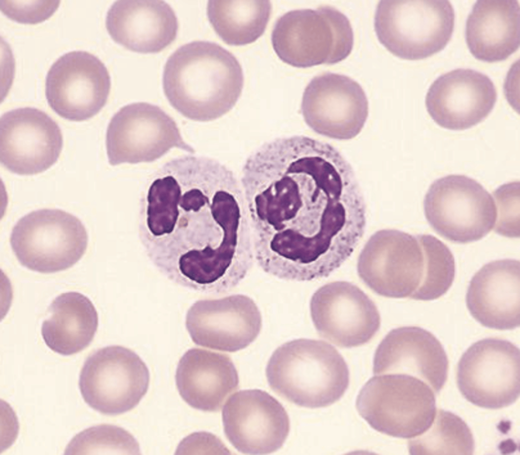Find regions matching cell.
Wrapping results in <instances>:
<instances>
[{
  "mask_svg": "<svg viewBox=\"0 0 520 455\" xmlns=\"http://www.w3.org/2000/svg\"><path fill=\"white\" fill-rule=\"evenodd\" d=\"M520 9L517 1H478L466 23L468 47L477 59L505 60L519 48Z\"/></svg>",
  "mask_w": 520,
  "mask_h": 455,
  "instance_id": "25",
  "label": "cell"
},
{
  "mask_svg": "<svg viewBox=\"0 0 520 455\" xmlns=\"http://www.w3.org/2000/svg\"><path fill=\"white\" fill-rule=\"evenodd\" d=\"M497 98L495 85L486 75L458 68L439 77L430 87L426 106L440 126L453 130L470 128L484 120Z\"/></svg>",
  "mask_w": 520,
  "mask_h": 455,
  "instance_id": "20",
  "label": "cell"
},
{
  "mask_svg": "<svg viewBox=\"0 0 520 455\" xmlns=\"http://www.w3.org/2000/svg\"><path fill=\"white\" fill-rule=\"evenodd\" d=\"M176 382L182 399L190 406L216 411L239 386L234 364L227 355L192 348L180 359Z\"/></svg>",
  "mask_w": 520,
  "mask_h": 455,
  "instance_id": "24",
  "label": "cell"
},
{
  "mask_svg": "<svg viewBox=\"0 0 520 455\" xmlns=\"http://www.w3.org/2000/svg\"><path fill=\"white\" fill-rule=\"evenodd\" d=\"M457 380L463 396L476 406L498 409L511 405L519 396V348L496 338L475 342L460 360Z\"/></svg>",
  "mask_w": 520,
  "mask_h": 455,
  "instance_id": "12",
  "label": "cell"
},
{
  "mask_svg": "<svg viewBox=\"0 0 520 455\" xmlns=\"http://www.w3.org/2000/svg\"><path fill=\"white\" fill-rule=\"evenodd\" d=\"M474 446L472 434L464 421L442 409L436 411L427 430L409 441L410 453L414 454H472Z\"/></svg>",
  "mask_w": 520,
  "mask_h": 455,
  "instance_id": "28",
  "label": "cell"
},
{
  "mask_svg": "<svg viewBox=\"0 0 520 455\" xmlns=\"http://www.w3.org/2000/svg\"><path fill=\"white\" fill-rule=\"evenodd\" d=\"M357 270L362 281L380 295L429 301L447 292L455 264L448 247L432 235L382 229L366 243Z\"/></svg>",
  "mask_w": 520,
  "mask_h": 455,
  "instance_id": "3",
  "label": "cell"
},
{
  "mask_svg": "<svg viewBox=\"0 0 520 455\" xmlns=\"http://www.w3.org/2000/svg\"><path fill=\"white\" fill-rule=\"evenodd\" d=\"M63 145L60 129L45 112L25 107L7 112L0 118V160L20 175L42 172L57 160Z\"/></svg>",
  "mask_w": 520,
  "mask_h": 455,
  "instance_id": "17",
  "label": "cell"
},
{
  "mask_svg": "<svg viewBox=\"0 0 520 455\" xmlns=\"http://www.w3.org/2000/svg\"><path fill=\"white\" fill-rule=\"evenodd\" d=\"M185 324L197 345L235 352L246 347L257 338L262 319L251 298L236 294L196 301L187 312Z\"/></svg>",
  "mask_w": 520,
  "mask_h": 455,
  "instance_id": "19",
  "label": "cell"
},
{
  "mask_svg": "<svg viewBox=\"0 0 520 455\" xmlns=\"http://www.w3.org/2000/svg\"><path fill=\"white\" fill-rule=\"evenodd\" d=\"M448 361L438 339L419 327L404 326L391 330L378 345L373 359L375 375L412 376L438 393L447 377Z\"/></svg>",
  "mask_w": 520,
  "mask_h": 455,
  "instance_id": "21",
  "label": "cell"
},
{
  "mask_svg": "<svg viewBox=\"0 0 520 455\" xmlns=\"http://www.w3.org/2000/svg\"><path fill=\"white\" fill-rule=\"evenodd\" d=\"M241 184L254 258L266 273L305 282L328 277L350 256L366 224L353 170L331 145L275 139L246 160Z\"/></svg>",
  "mask_w": 520,
  "mask_h": 455,
  "instance_id": "1",
  "label": "cell"
},
{
  "mask_svg": "<svg viewBox=\"0 0 520 455\" xmlns=\"http://www.w3.org/2000/svg\"><path fill=\"white\" fill-rule=\"evenodd\" d=\"M65 454H139L138 442L127 431L111 425L89 428L76 435Z\"/></svg>",
  "mask_w": 520,
  "mask_h": 455,
  "instance_id": "29",
  "label": "cell"
},
{
  "mask_svg": "<svg viewBox=\"0 0 520 455\" xmlns=\"http://www.w3.org/2000/svg\"><path fill=\"white\" fill-rule=\"evenodd\" d=\"M106 144L111 165L152 162L173 148L195 152L183 139L173 118L147 102L127 104L115 114L107 128Z\"/></svg>",
  "mask_w": 520,
  "mask_h": 455,
  "instance_id": "13",
  "label": "cell"
},
{
  "mask_svg": "<svg viewBox=\"0 0 520 455\" xmlns=\"http://www.w3.org/2000/svg\"><path fill=\"white\" fill-rule=\"evenodd\" d=\"M347 17L330 6L288 12L272 32L274 51L284 62L297 67L332 64L345 59L353 46Z\"/></svg>",
  "mask_w": 520,
  "mask_h": 455,
  "instance_id": "6",
  "label": "cell"
},
{
  "mask_svg": "<svg viewBox=\"0 0 520 455\" xmlns=\"http://www.w3.org/2000/svg\"><path fill=\"white\" fill-rule=\"evenodd\" d=\"M138 225L153 265L189 289L226 293L252 266V231L241 182L215 159L185 155L164 164L141 199Z\"/></svg>",
  "mask_w": 520,
  "mask_h": 455,
  "instance_id": "2",
  "label": "cell"
},
{
  "mask_svg": "<svg viewBox=\"0 0 520 455\" xmlns=\"http://www.w3.org/2000/svg\"><path fill=\"white\" fill-rule=\"evenodd\" d=\"M59 1H1L2 11L8 17L23 23H36L50 17Z\"/></svg>",
  "mask_w": 520,
  "mask_h": 455,
  "instance_id": "31",
  "label": "cell"
},
{
  "mask_svg": "<svg viewBox=\"0 0 520 455\" xmlns=\"http://www.w3.org/2000/svg\"><path fill=\"white\" fill-rule=\"evenodd\" d=\"M272 6L269 1H210L207 15L218 36L227 44L245 45L264 32Z\"/></svg>",
  "mask_w": 520,
  "mask_h": 455,
  "instance_id": "27",
  "label": "cell"
},
{
  "mask_svg": "<svg viewBox=\"0 0 520 455\" xmlns=\"http://www.w3.org/2000/svg\"><path fill=\"white\" fill-rule=\"evenodd\" d=\"M356 407L374 429L401 438L422 433L436 413L432 389L417 378L402 374L377 375L370 379L357 397Z\"/></svg>",
  "mask_w": 520,
  "mask_h": 455,
  "instance_id": "7",
  "label": "cell"
},
{
  "mask_svg": "<svg viewBox=\"0 0 520 455\" xmlns=\"http://www.w3.org/2000/svg\"><path fill=\"white\" fill-rule=\"evenodd\" d=\"M225 435L239 452L267 454L282 446L290 429L283 406L267 392L258 389L238 391L222 411Z\"/></svg>",
  "mask_w": 520,
  "mask_h": 455,
  "instance_id": "18",
  "label": "cell"
},
{
  "mask_svg": "<svg viewBox=\"0 0 520 455\" xmlns=\"http://www.w3.org/2000/svg\"><path fill=\"white\" fill-rule=\"evenodd\" d=\"M432 228L456 243L478 240L494 228L496 207L491 195L478 182L464 175L439 178L430 186L424 201Z\"/></svg>",
  "mask_w": 520,
  "mask_h": 455,
  "instance_id": "10",
  "label": "cell"
},
{
  "mask_svg": "<svg viewBox=\"0 0 520 455\" xmlns=\"http://www.w3.org/2000/svg\"><path fill=\"white\" fill-rule=\"evenodd\" d=\"M49 313L42 324L41 332L52 351L71 355L92 342L98 327V315L86 296L77 292L62 293L52 301Z\"/></svg>",
  "mask_w": 520,
  "mask_h": 455,
  "instance_id": "26",
  "label": "cell"
},
{
  "mask_svg": "<svg viewBox=\"0 0 520 455\" xmlns=\"http://www.w3.org/2000/svg\"><path fill=\"white\" fill-rule=\"evenodd\" d=\"M110 77L104 64L94 55L75 51L60 57L46 79V97L51 109L74 121L91 118L107 102Z\"/></svg>",
  "mask_w": 520,
  "mask_h": 455,
  "instance_id": "14",
  "label": "cell"
},
{
  "mask_svg": "<svg viewBox=\"0 0 520 455\" xmlns=\"http://www.w3.org/2000/svg\"><path fill=\"white\" fill-rule=\"evenodd\" d=\"M497 218L494 231L508 237H519V183L504 184L493 193Z\"/></svg>",
  "mask_w": 520,
  "mask_h": 455,
  "instance_id": "30",
  "label": "cell"
},
{
  "mask_svg": "<svg viewBox=\"0 0 520 455\" xmlns=\"http://www.w3.org/2000/svg\"><path fill=\"white\" fill-rule=\"evenodd\" d=\"M243 84L242 68L235 56L208 41L180 47L168 59L162 75L170 103L185 117L197 121H212L230 111Z\"/></svg>",
  "mask_w": 520,
  "mask_h": 455,
  "instance_id": "4",
  "label": "cell"
},
{
  "mask_svg": "<svg viewBox=\"0 0 520 455\" xmlns=\"http://www.w3.org/2000/svg\"><path fill=\"white\" fill-rule=\"evenodd\" d=\"M454 11L448 1H381L374 27L380 42L392 53L418 60L442 50L454 28Z\"/></svg>",
  "mask_w": 520,
  "mask_h": 455,
  "instance_id": "8",
  "label": "cell"
},
{
  "mask_svg": "<svg viewBox=\"0 0 520 455\" xmlns=\"http://www.w3.org/2000/svg\"><path fill=\"white\" fill-rule=\"evenodd\" d=\"M266 374L275 392L310 408L338 401L349 382L347 365L339 352L327 342L306 338L279 346L268 361Z\"/></svg>",
  "mask_w": 520,
  "mask_h": 455,
  "instance_id": "5",
  "label": "cell"
},
{
  "mask_svg": "<svg viewBox=\"0 0 520 455\" xmlns=\"http://www.w3.org/2000/svg\"><path fill=\"white\" fill-rule=\"evenodd\" d=\"M301 111L306 123L317 133L347 140L364 127L368 101L358 82L343 75L326 73L314 77L306 87Z\"/></svg>",
  "mask_w": 520,
  "mask_h": 455,
  "instance_id": "16",
  "label": "cell"
},
{
  "mask_svg": "<svg viewBox=\"0 0 520 455\" xmlns=\"http://www.w3.org/2000/svg\"><path fill=\"white\" fill-rule=\"evenodd\" d=\"M148 369L132 350L118 345L91 354L80 372L79 387L86 403L106 415H117L136 406L147 392Z\"/></svg>",
  "mask_w": 520,
  "mask_h": 455,
  "instance_id": "11",
  "label": "cell"
},
{
  "mask_svg": "<svg viewBox=\"0 0 520 455\" xmlns=\"http://www.w3.org/2000/svg\"><path fill=\"white\" fill-rule=\"evenodd\" d=\"M472 316L482 326L511 330L520 325V263L491 261L471 280L466 297Z\"/></svg>",
  "mask_w": 520,
  "mask_h": 455,
  "instance_id": "22",
  "label": "cell"
},
{
  "mask_svg": "<svg viewBox=\"0 0 520 455\" xmlns=\"http://www.w3.org/2000/svg\"><path fill=\"white\" fill-rule=\"evenodd\" d=\"M107 30L116 43L131 51L158 52L175 39L178 29L175 12L162 1H119L109 9Z\"/></svg>",
  "mask_w": 520,
  "mask_h": 455,
  "instance_id": "23",
  "label": "cell"
},
{
  "mask_svg": "<svg viewBox=\"0 0 520 455\" xmlns=\"http://www.w3.org/2000/svg\"><path fill=\"white\" fill-rule=\"evenodd\" d=\"M88 234L81 221L59 209L30 212L14 226L10 244L19 263L27 268L50 273L67 269L84 254Z\"/></svg>",
  "mask_w": 520,
  "mask_h": 455,
  "instance_id": "9",
  "label": "cell"
},
{
  "mask_svg": "<svg viewBox=\"0 0 520 455\" xmlns=\"http://www.w3.org/2000/svg\"><path fill=\"white\" fill-rule=\"evenodd\" d=\"M310 308L319 336L340 347L367 343L380 326L374 303L359 287L347 282H334L319 288L312 296Z\"/></svg>",
  "mask_w": 520,
  "mask_h": 455,
  "instance_id": "15",
  "label": "cell"
}]
</instances>
